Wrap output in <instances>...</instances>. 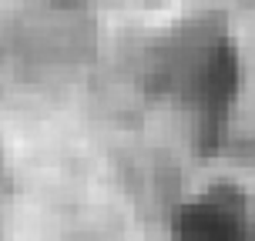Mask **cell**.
Wrapping results in <instances>:
<instances>
[{"mask_svg":"<svg viewBox=\"0 0 255 241\" xmlns=\"http://www.w3.org/2000/svg\"><path fill=\"white\" fill-rule=\"evenodd\" d=\"M171 241H255V211L242 188L215 184L171 215Z\"/></svg>","mask_w":255,"mask_h":241,"instance_id":"6da1fadb","label":"cell"},{"mask_svg":"<svg viewBox=\"0 0 255 241\" xmlns=\"http://www.w3.org/2000/svg\"><path fill=\"white\" fill-rule=\"evenodd\" d=\"M239 94V54L229 40L205 47L191 71V101L202 117V138L215 141L229 121V111Z\"/></svg>","mask_w":255,"mask_h":241,"instance_id":"7a4b0ae2","label":"cell"},{"mask_svg":"<svg viewBox=\"0 0 255 241\" xmlns=\"http://www.w3.org/2000/svg\"><path fill=\"white\" fill-rule=\"evenodd\" d=\"M57 7H81V3H88V0H54Z\"/></svg>","mask_w":255,"mask_h":241,"instance_id":"3957f363","label":"cell"}]
</instances>
